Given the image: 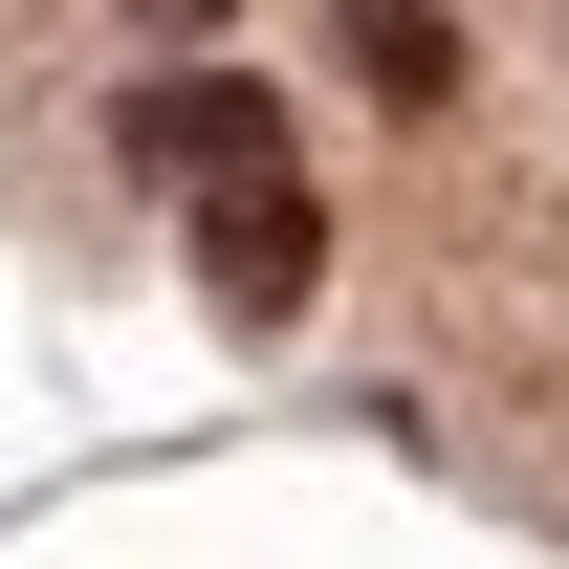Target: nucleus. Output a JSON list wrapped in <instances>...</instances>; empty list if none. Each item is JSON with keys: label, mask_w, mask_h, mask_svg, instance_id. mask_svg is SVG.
Masks as SVG:
<instances>
[{"label": "nucleus", "mask_w": 569, "mask_h": 569, "mask_svg": "<svg viewBox=\"0 0 569 569\" xmlns=\"http://www.w3.org/2000/svg\"><path fill=\"white\" fill-rule=\"evenodd\" d=\"M132 153L219 219V198H263V176H284V88H241V67H153V88H132Z\"/></svg>", "instance_id": "1"}, {"label": "nucleus", "mask_w": 569, "mask_h": 569, "mask_svg": "<svg viewBox=\"0 0 569 569\" xmlns=\"http://www.w3.org/2000/svg\"><path fill=\"white\" fill-rule=\"evenodd\" d=\"M307 263H329V219H307V176H263V198H219V219H198V284L241 307V329H284V307H307Z\"/></svg>", "instance_id": "2"}]
</instances>
